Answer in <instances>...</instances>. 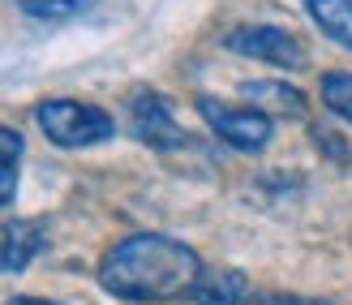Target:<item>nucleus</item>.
<instances>
[{
    "instance_id": "nucleus-8",
    "label": "nucleus",
    "mask_w": 352,
    "mask_h": 305,
    "mask_svg": "<svg viewBox=\"0 0 352 305\" xmlns=\"http://www.w3.org/2000/svg\"><path fill=\"white\" fill-rule=\"evenodd\" d=\"M241 95H245V103H254L267 116H292V120L305 116V95L284 82H245Z\"/></svg>"
},
{
    "instance_id": "nucleus-3",
    "label": "nucleus",
    "mask_w": 352,
    "mask_h": 305,
    "mask_svg": "<svg viewBox=\"0 0 352 305\" xmlns=\"http://www.w3.org/2000/svg\"><path fill=\"white\" fill-rule=\"evenodd\" d=\"M198 112L206 116L210 134L228 142L232 151H262L271 142V116L258 112L254 103H219V99H198Z\"/></svg>"
},
{
    "instance_id": "nucleus-10",
    "label": "nucleus",
    "mask_w": 352,
    "mask_h": 305,
    "mask_svg": "<svg viewBox=\"0 0 352 305\" xmlns=\"http://www.w3.org/2000/svg\"><path fill=\"white\" fill-rule=\"evenodd\" d=\"M314 22H318L336 43L352 48V0H305Z\"/></svg>"
},
{
    "instance_id": "nucleus-11",
    "label": "nucleus",
    "mask_w": 352,
    "mask_h": 305,
    "mask_svg": "<svg viewBox=\"0 0 352 305\" xmlns=\"http://www.w3.org/2000/svg\"><path fill=\"white\" fill-rule=\"evenodd\" d=\"M322 103L336 116L352 120V74H327L322 78Z\"/></svg>"
},
{
    "instance_id": "nucleus-5",
    "label": "nucleus",
    "mask_w": 352,
    "mask_h": 305,
    "mask_svg": "<svg viewBox=\"0 0 352 305\" xmlns=\"http://www.w3.org/2000/svg\"><path fill=\"white\" fill-rule=\"evenodd\" d=\"M129 129H133L138 142H146L151 151H181L189 142V134L176 125L168 99L155 95V91L133 95V103H129Z\"/></svg>"
},
{
    "instance_id": "nucleus-1",
    "label": "nucleus",
    "mask_w": 352,
    "mask_h": 305,
    "mask_svg": "<svg viewBox=\"0 0 352 305\" xmlns=\"http://www.w3.org/2000/svg\"><path fill=\"white\" fill-rule=\"evenodd\" d=\"M202 275V258L185 241L138 232L112 245L99 262V284L125 301H176L189 297Z\"/></svg>"
},
{
    "instance_id": "nucleus-9",
    "label": "nucleus",
    "mask_w": 352,
    "mask_h": 305,
    "mask_svg": "<svg viewBox=\"0 0 352 305\" xmlns=\"http://www.w3.org/2000/svg\"><path fill=\"white\" fill-rule=\"evenodd\" d=\"M22 151H26L22 134L9 129V125H0V207H9L13 193H17V168H22Z\"/></svg>"
},
{
    "instance_id": "nucleus-6",
    "label": "nucleus",
    "mask_w": 352,
    "mask_h": 305,
    "mask_svg": "<svg viewBox=\"0 0 352 305\" xmlns=\"http://www.w3.org/2000/svg\"><path fill=\"white\" fill-rule=\"evenodd\" d=\"M47 245L43 220H13L0 232V271H26L39 258V249Z\"/></svg>"
},
{
    "instance_id": "nucleus-7",
    "label": "nucleus",
    "mask_w": 352,
    "mask_h": 305,
    "mask_svg": "<svg viewBox=\"0 0 352 305\" xmlns=\"http://www.w3.org/2000/svg\"><path fill=\"white\" fill-rule=\"evenodd\" d=\"M189 297L198 305H245L250 301V284H245L241 271H228V266H219V271H206L202 266V275H198Z\"/></svg>"
},
{
    "instance_id": "nucleus-13",
    "label": "nucleus",
    "mask_w": 352,
    "mask_h": 305,
    "mask_svg": "<svg viewBox=\"0 0 352 305\" xmlns=\"http://www.w3.org/2000/svg\"><path fill=\"white\" fill-rule=\"evenodd\" d=\"M254 305V301H245ZM258 305H331V301H318V297H262Z\"/></svg>"
},
{
    "instance_id": "nucleus-12",
    "label": "nucleus",
    "mask_w": 352,
    "mask_h": 305,
    "mask_svg": "<svg viewBox=\"0 0 352 305\" xmlns=\"http://www.w3.org/2000/svg\"><path fill=\"white\" fill-rule=\"evenodd\" d=\"M86 0H22V13L30 17H47V22H60V17L82 13Z\"/></svg>"
},
{
    "instance_id": "nucleus-2",
    "label": "nucleus",
    "mask_w": 352,
    "mask_h": 305,
    "mask_svg": "<svg viewBox=\"0 0 352 305\" xmlns=\"http://www.w3.org/2000/svg\"><path fill=\"white\" fill-rule=\"evenodd\" d=\"M34 120L47 142H56L65 151H82V147H99L116 134V120L95 103H78V99H43L34 107Z\"/></svg>"
},
{
    "instance_id": "nucleus-14",
    "label": "nucleus",
    "mask_w": 352,
    "mask_h": 305,
    "mask_svg": "<svg viewBox=\"0 0 352 305\" xmlns=\"http://www.w3.org/2000/svg\"><path fill=\"white\" fill-rule=\"evenodd\" d=\"M9 305H56V301H39V297H13Z\"/></svg>"
},
{
    "instance_id": "nucleus-4",
    "label": "nucleus",
    "mask_w": 352,
    "mask_h": 305,
    "mask_svg": "<svg viewBox=\"0 0 352 305\" xmlns=\"http://www.w3.org/2000/svg\"><path fill=\"white\" fill-rule=\"evenodd\" d=\"M228 52L236 56H250V61H267L279 69H301L305 65V43L296 34L279 30V26H241L228 34Z\"/></svg>"
}]
</instances>
